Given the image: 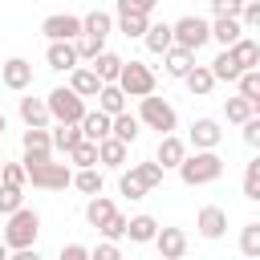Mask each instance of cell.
I'll list each match as a JSON object with an SVG mask.
<instances>
[{
  "label": "cell",
  "mask_w": 260,
  "mask_h": 260,
  "mask_svg": "<svg viewBox=\"0 0 260 260\" xmlns=\"http://www.w3.org/2000/svg\"><path fill=\"white\" fill-rule=\"evenodd\" d=\"M37 236H41V215L32 207H16L12 215H4V232L0 240L16 252V248H37Z\"/></svg>",
  "instance_id": "1"
},
{
  "label": "cell",
  "mask_w": 260,
  "mask_h": 260,
  "mask_svg": "<svg viewBox=\"0 0 260 260\" xmlns=\"http://www.w3.org/2000/svg\"><path fill=\"white\" fill-rule=\"evenodd\" d=\"M219 175H223L219 150H195V154H187V158L179 162V179H183L187 187H207V183H215Z\"/></svg>",
  "instance_id": "2"
},
{
  "label": "cell",
  "mask_w": 260,
  "mask_h": 260,
  "mask_svg": "<svg viewBox=\"0 0 260 260\" xmlns=\"http://www.w3.org/2000/svg\"><path fill=\"white\" fill-rule=\"evenodd\" d=\"M138 122H142V130H158V138H162V134H175L179 114H175V106L167 98L146 93V98H138Z\"/></svg>",
  "instance_id": "3"
},
{
  "label": "cell",
  "mask_w": 260,
  "mask_h": 260,
  "mask_svg": "<svg viewBox=\"0 0 260 260\" xmlns=\"http://www.w3.org/2000/svg\"><path fill=\"white\" fill-rule=\"evenodd\" d=\"M171 32H175V45H183V49L199 53V49L211 41V20H203V16H195V12H187V16L171 20Z\"/></svg>",
  "instance_id": "4"
},
{
  "label": "cell",
  "mask_w": 260,
  "mask_h": 260,
  "mask_svg": "<svg viewBox=\"0 0 260 260\" xmlns=\"http://www.w3.org/2000/svg\"><path fill=\"white\" fill-rule=\"evenodd\" d=\"M118 85H122L126 98H146V93H154L158 77H154V69L146 61H126L122 73H118Z\"/></svg>",
  "instance_id": "5"
},
{
  "label": "cell",
  "mask_w": 260,
  "mask_h": 260,
  "mask_svg": "<svg viewBox=\"0 0 260 260\" xmlns=\"http://www.w3.org/2000/svg\"><path fill=\"white\" fill-rule=\"evenodd\" d=\"M49 114H53V122H81L85 118V98L81 93H73L69 85H57V89H49Z\"/></svg>",
  "instance_id": "6"
},
{
  "label": "cell",
  "mask_w": 260,
  "mask_h": 260,
  "mask_svg": "<svg viewBox=\"0 0 260 260\" xmlns=\"http://www.w3.org/2000/svg\"><path fill=\"white\" fill-rule=\"evenodd\" d=\"M28 171V183L37 187V191H65L69 183H73V171H69V162H37V167H24Z\"/></svg>",
  "instance_id": "7"
},
{
  "label": "cell",
  "mask_w": 260,
  "mask_h": 260,
  "mask_svg": "<svg viewBox=\"0 0 260 260\" xmlns=\"http://www.w3.org/2000/svg\"><path fill=\"white\" fill-rule=\"evenodd\" d=\"M20 150H24V167L49 162V158H53V134H49V126H45V130L24 126V134H20Z\"/></svg>",
  "instance_id": "8"
},
{
  "label": "cell",
  "mask_w": 260,
  "mask_h": 260,
  "mask_svg": "<svg viewBox=\"0 0 260 260\" xmlns=\"http://www.w3.org/2000/svg\"><path fill=\"white\" fill-rule=\"evenodd\" d=\"M0 85L12 89V93H24V89L32 85V61H24V57L0 61Z\"/></svg>",
  "instance_id": "9"
},
{
  "label": "cell",
  "mask_w": 260,
  "mask_h": 260,
  "mask_svg": "<svg viewBox=\"0 0 260 260\" xmlns=\"http://www.w3.org/2000/svg\"><path fill=\"white\" fill-rule=\"evenodd\" d=\"M41 32H45L49 41H77V37H81V16H73V12H53V16L41 20Z\"/></svg>",
  "instance_id": "10"
},
{
  "label": "cell",
  "mask_w": 260,
  "mask_h": 260,
  "mask_svg": "<svg viewBox=\"0 0 260 260\" xmlns=\"http://www.w3.org/2000/svg\"><path fill=\"white\" fill-rule=\"evenodd\" d=\"M195 232H199L203 240H223V236H228V211H223L219 203L199 207V215H195Z\"/></svg>",
  "instance_id": "11"
},
{
  "label": "cell",
  "mask_w": 260,
  "mask_h": 260,
  "mask_svg": "<svg viewBox=\"0 0 260 260\" xmlns=\"http://www.w3.org/2000/svg\"><path fill=\"white\" fill-rule=\"evenodd\" d=\"M219 142H223L219 118H195L191 122V146L195 150H219Z\"/></svg>",
  "instance_id": "12"
},
{
  "label": "cell",
  "mask_w": 260,
  "mask_h": 260,
  "mask_svg": "<svg viewBox=\"0 0 260 260\" xmlns=\"http://www.w3.org/2000/svg\"><path fill=\"white\" fill-rule=\"evenodd\" d=\"M154 248H158V260H183L187 256V232L183 228H158Z\"/></svg>",
  "instance_id": "13"
},
{
  "label": "cell",
  "mask_w": 260,
  "mask_h": 260,
  "mask_svg": "<svg viewBox=\"0 0 260 260\" xmlns=\"http://www.w3.org/2000/svg\"><path fill=\"white\" fill-rule=\"evenodd\" d=\"M183 158H187V142H183L179 134H162V138H158V150H154V162H158L162 171H179Z\"/></svg>",
  "instance_id": "14"
},
{
  "label": "cell",
  "mask_w": 260,
  "mask_h": 260,
  "mask_svg": "<svg viewBox=\"0 0 260 260\" xmlns=\"http://www.w3.org/2000/svg\"><path fill=\"white\" fill-rule=\"evenodd\" d=\"M45 61H49V69H57V73H69V69H77V65H81V57H77L73 41H49Z\"/></svg>",
  "instance_id": "15"
},
{
  "label": "cell",
  "mask_w": 260,
  "mask_h": 260,
  "mask_svg": "<svg viewBox=\"0 0 260 260\" xmlns=\"http://www.w3.org/2000/svg\"><path fill=\"white\" fill-rule=\"evenodd\" d=\"M114 28H118L122 37H142V32L150 28V12H138V8H126V4H118Z\"/></svg>",
  "instance_id": "16"
},
{
  "label": "cell",
  "mask_w": 260,
  "mask_h": 260,
  "mask_svg": "<svg viewBox=\"0 0 260 260\" xmlns=\"http://www.w3.org/2000/svg\"><path fill=\"white\" fill-rule=\"evenodd\" d=\"M162 69H167V77L183 81V77L195 69V53H191V49H183V45H171V49L162 53Z\"/></svg>",
  "instance_id": "17"
},
{
  "label": "cell",
  "mask_w": 260,
  "mask_h": 260,
  "mask_svg": "<svg viewBox=\"0 0 260 260\" xmlns=\"http://www.w3.org/2000/svg\"><path fill=\"white\" fill-rule=\"evenodd\" d=\"M16 114H20V122H24V126H32V130H45V126L53 122V114H49V102H45V98H20Z\"/></svg>",
  "instance_id": "18"
},
{
  "label": "cell",
  "mask_w": 260,
  "mask_h": 260,
  "mask_svg": "<svg viewBox=\"0 0 260 260\" xmlns=\"http://www.w3.org/2000/svg\"><path fill=\"white\" fill-rule=\"evenodd\" d=\"M102 85H106V81L93 73V65H77V69H69V89H73V93H81V98H98Z\"/></svg>",
  "instance_id": "19"
},
{
  "label": "cell",
  "mask_w": 260,
  "mask_h": 260,
  "mask_svg": "<svg viewBox=\"0 0 260 260\" xmlns=\"http://www.w3.org/2000/svg\"><path fill=\"white\" fill-rule=\"evenodd\" d=\"M126 158H130V146H126L122 138H114V134H110V138H102V142H98V162H102V167L122 171V167H126Z\"/></svg>",
  "instance_id": "20"
},
{
  "label": "cell",
  "mask_w": 260,
  "mask_h": 260,
  "mask_svg": "<svg viewBox=\"0 0 260 260\" xmlns=\"http://www.w3.org/2000/svg\"><path fill=\"white\" fill-rule=\"evenodd\" d=\"M77 126H81V134H85L89 142H102V138H110V134H114V118H110V114H102V110H85V118H81Z\"/></svg>",
  "instance_id": "21"
},
{
  "label": "cell",
  "mask_w": 260,
  "mask_h": 260,
  "mask_svg": "<svg viewBox=\"0 0 260 260\" xmlns=\"http://www.w3.org/2000/svg\"><path fill=\"white\" fill-rule=\"evenodd\" d=\"M154 236H158V219L154 215H130V228H126V240L130 244H154Z\"/></svg>",
  "instance_id": "22"
},
{
  "label": "cell",
  "mask_w": 260,
  "mask_h": 260,
  "mask_svg": "<svg viewBox=\"0 0 260 260\" xmlns=\"http://www.w3.org/2000/svg\"><path fill=\"white\" fill-rule=\"evenodd\" d=\"M240 37H244L240 16H215V20H211V41H219L223 49H228V45H236Z\"/></svg>",
  "instance_id": "23"
},
{
  "label": "cell",
  "mask_w": 260,
  "mask_h": 260,
  "mask_svg": "<svg viewBox=\"0 0 260 260\" xmlns=\"http://www.w3.org/2000/svg\"><path fill=\"white\" fill-rule=\"evenodd\" d=\"M142 45H146L154 57H162V53L175 45V32H171V24H167V20H162V24H154V20H150V28L142 32Z\"/></svg>",
  "instance_id": "24"
},
{
  "label": "cell",
  "mask_w": 260,
  "mask_h": 260,
  "mask_svg": "<svg viewBox=\"0 0 260 260\" xmlns=\"http://www.w3.org/2000/svg\"><path fill=\"white\" fill-rule=\"evenodd\" d=\"M228 53H232V61L240 69H260V45L252 37H240L236 45H228Z\"/></svg>",
  "instance_id": "25"
},
{
  "label": "cell",
  "mask_w": 260,
  "mask_h": 260,
  "mask_svg": "<svg viewBox=\"0 0 260 260\" xmlns=\"http://www.w3.org/2000/svg\"><path fill=\"white\" fill-rule=\"evenodd\" d=\"M81 32H85V37L106 41V37L114 32V16H110V12H102V8H93V12H85V16H81Z\"/></svg>",
  "instance_id": "26"
},
{
  "label": "cell",
  "mask_w": 260,
  "mask_h": 260,
  "mask_svg": "<svg viewBox=\"0 0 260 260\" xmlns=\"http://www.w3.org/2000/svg\"><path fill=\"white\" fill-rule=\"evenodd\" d=\"M183 81H187L191 98H207V93H211V89L219 85V81H215V73H211V65H195V69H191V73H187Z\"/></svg>",
  "instance_id": "27"
},
{
  "label": "cell",
  "mask_w": 260,
  "mask_h": 260,
  "mask_svg": "<svg viewBox=\"0 0 260 260\" xmlns=\"http://www.w3.org/2000/svg\"><path fill=\"white\" fill-rule=\"evenodd\" d=\"M49 134H53V150H61V154H69V150H73V146H77V142L85 138L77 122H57V126H53Z\"/></svg>",
  "instance_id": "28"
},
{
  "label": "cell",
  "mask_w": 260,
  "mask_h": 260,
  "mask_svg": "<svg viewBox=\"0 0 260 260\" xmlns=\"http://www.w3.org/2000/svg\"><path fill=\"white\" fill-rule=\"evenodd\" d=\"M89 65H93V73H98V77H102V81L110 85V81H118V73H122V65H126V61H122L118 53H110V49H102V53H98V57H93Z\"/></svg>",
  "instance_id": "29"
},
{
  "label": "cell",
  "mask_w": 260,
  "mask_h": 260,
  "mask_svg": "<svg viewBox=\"0 0 260 260\" xmlns=\"http://www.w3.org/2000/svg\"><path fill=\"white\" fill-rule=\"evenodd\" d=\"M126 102H130V98L122 93V85H118V81L102 85V93H98V110H102V114H110V118H114V114H122V110H126Z\"/></svg>",
  "instance_id": "30"
},
{
  "label": "cell",
  "mask_w": 260,
  "mask_h": 260,
  "mask_svg": "<svg viewBox=\"0 0 260 260\" xmlns=\"http://www.w3.org/2000/svg\"><path fill=\"white\" fill-rule=\"evenodd\" d=\"M114 211H118V207H114L110 195H89V203H85V223H89V228H102Z\"/></svg>",
  "instance_id": "31"
},
{
  "label": "cell",
  "mask_w": 260,
  "mask_h": 260,
  "mask_svg": "<svg viewBox=\"0 0 260 260\" xmlns=\"http://www.w3.org/2000/svg\"><path fill=\"white\" fill-rule=\"evenodd\" d=\"M138 134H142V122H138V114H130V110L114 114V138H122V142L130 146V142H138Z\"/></svg>",
  "instance_id": "32"
},
{
  "label": "cell",
  "mask_w": 260,
  "mask_h": 260,
  "mask_svg": "<svg viewBox=\"0 0 260 260\" xmlns=\"http://www.w3.org/2000/svg\"><path fill=\"white\" fill-rule=\"evenodd\" d=\"M73 187H77L81 195H102L106 175H102L98 167H81V171H73Z\"/></svg>",
  "instance_id": "33"
},
{
  "label": "cell",
  "mask_w": 260,
  "mask_h": 260,
  "mask_svg": "<svg viewBox=\"0 0 260 260\" xmlns=\"http://www.w3.org/2000/svg\"><path fill=\"white\" fill-rule=\"evenodd\" d=\"M130 171H134V179H138V183H142L146 191L162 187V175H167V171H162V167H158L154 158H146V162H130Z\"/></svg>",
  "instance_id": "34"
},
{
  "label": "cell",
  "mask_w": 260,
  "mask_h": 260,
  "mask_svg": "<svg viewBox=\"0 0 260 260\" xmlns=\"http://www.w3.org/2000/svg\"><path fill=\"white\" fill-rule=\"evenodd\" d=\"M223 118H228L232 126H244V122L252 118V102H248L244 93H236V98H228V102H223Z\"/></svg>",
  "instance_id": "35"
},
{
  "label": "cell",
  "mask_w": 260,
  "mask_h": 260,
  "mask_svg": "<svg viewBox=\"0 0 260 260\" xmlns=\"http://www.w3.org/2000/svg\"><path fill=\"white\" fill-rule=\"evenodd\" d=\"M240 252H244L248 260H256V256H260V219H252V223H244V228H240Z\"/></svg>",
  "instance_id": "36"
},
{
  "label": "cell",
  "mask_w": 260,
  "mask_h": 260,
  "mask_svg": "<svg viewBox=\"0 0 260 260\" xmlns=\"http://www.w3.org/2000/svg\"><path fill=\"white\" fill-rule=\"evenodd\" d=\"M69 162L81 171V167H98V142H89V138H81L73 150H69Z\"/></svg>",
  "instance_id": "37"
},
{
  "label": "cell",
  "mask_w": 260,
  "mask_h": 260,
  "mask_svg": "<svg viewBox=\"0 0 260 260\" xmlns=\"http://www.w3.org/2000/svg\"><path fill=\"white\" fill-rule=\"evenodd\" d=\"M240 187H244V199L260 203V154H256V158L244 167V183H240Z\"/></svg>",
  "instance_id": "38"
},
{
  "label": "cell",
  "mask_w": 260,
  "mask_h": 260,
  "mask_svg": "<svg viewBox=\"0 0 260 260\" xmlns=\"http://www.w3.org/2000/svg\"><path fill=\"white\" fill-rule=\"evenodd\" d=\"M211 73H215V81H236V77H240L244 69H240V65L232 61V53L223 49V53H219V57L211 61Z\"/></svg>",
  "instance_id": "39"
},
{
  "label": "cell",
  "mask_w": 260,
  "mask_h": 260,
  "mask_svg": "<svg viewBox=\"0 0 260 260\" xmlns=\"http://www.w3.org/2000/svg\"><path fill=\"white\" fill-rule=\"evenodd\" d=\"M126 228H130V215L114 211V215H110V219H106L98 232H102V240H114V244H118V240H126Z\"/></svg>",
  "instance_id": "40"
},
{
  "label": "cell",
  "mask_w": 260,
  "mask_h": 260,
  "mask_svg": "<svg viewBox=\"0 0 260 260\" xmlns=\"http://www.w3.org/2000/svg\"><path fill=\"white\" fill-rule=\"evenodd\" d=\"M236 93H244L248 102H256V98H260V69H244V73L236 77Z\"/></svg>",
  "instance_id": "41"
},
{
  "label": "cell",
  "mask_w": 260,
  "mask_h": 260,
  "mask_svg": "<svg viewBox=\"0 0 260 260\" xmlns=\"http://www.w3.org/2000/svg\"><path fill=\"white\" fill-rule=\"evenodd\" d=\"M16 207H24V187H8V183H0V215H12Z\"/></svg>",
  "instance_id": "42"
},
{
  "label": "cell",
  "mask_w": 260,
  "mask_h": 260,
  "mask_svg": "<svg viewBox=\"0 0 260 260\" xmlns=\"http://www.w3.org/2000/svg\"><path fill=\"white\" fill-rule=\"evenodd\" d=\"M73 49H77V57H81V65H85V61H93V57L106 49V41H98V37H85V32H81V37L73 41Z\"/></svg>",
  "instance_id": "43"
},
{
  "label": "cell",
  "mask_w": 260,
  "mask_h": 260,
  "mask_svg": "<svg viewBox=\"0 0 260 260\" xmlns=\"http://www.w3.org/2000/svg\"><path fill=\"white\" fill-rule=\"evenodd\" d=\"M118 191H122L126 199H146V195H150V191L134 179V171H122V175H118Z\"/></svg>",
  "instance_id": "44"
},
{
  "label": "cell",
  "mask_w": 260,
  "mask_h": 260,
  "mask_svg": "<svg viewBox=\"0 0 260 260\" xmlns=\"http://www.w3.org/2000/svg\"><path fill=\"white\" fill-rule=\"evenodd\" d=\"M0 183H8V187H24V183H28V171H24V162H4V171H0Z\"/></svg>",
  "instance_id": "45"
},
{
  "label": "cell",
  "mask_w": 260,
  "mask_h": 260,
  "mask_svg": "<svg viewBox=\"0 0 260 260\" xmlns=\"http://www.w3.org/2000/svg\"><path fill=\"white\" fill-rule=\"evenodd\" d=\"M240 24H244V32H260V0H244Z\"/></svg>",
  "instance_id": "46"
},
{
  "label": "cell",
  "mask_w": 260,
  "mask_h": 260,
  "mask_svg": "<svg viewBox=\"0 0 260 260\" xmlns=\"http://www.w3.org/2000/svg\"><path fill=\"white\" fill-rule=\"evenodd\" d=\"M89 260H122V248L114 240H102L98 248H89Z\"/></svg>",
  "instance_id": "47"
},
{
  "label": "cell",
  "mask_w": 260,
  "mask_h": 260,
  "mask_svg": "<svg viewBox=\"0 0 260 260\" xmlns=\"http://www.w3.org/2000/svg\"><path fill=\"white\" fill-rule=\"evenodd\" d=\"M244 0H211V16H240Z\"/></svg>",
  "instance_id": "48"
},
{
  "label": "cell",
  "mask_w": 260,
  "mask_h": 260,
  "mask_svg": "<svg viewBox=\"0 0 260 260\" xmlns=\"http://www.w3.org/2000/svg\"><path fill=\"white\" fill-rule=\"evenodd\" d=\"M240 130H244V142H248L252 150H260V118L252 114V118H248V122H244Z\"/></svg>",
  "instance_id": "49"
},
{
  "label": "cell",
  "mask_w": 260,
  "mask_h": 260,
  "mask_svg": "<svg viewBox=\"0 0 260 260\" xmlns=\"http://www.w3.org/2000/svg\"><path fill=\"white\" fill-rule=\"evenodd\" d=\"M57 260H89V248H85V244H65Z\"/></svg>",
  "instance_id": "50"
},
{
  "label": "cell",
  "mask_w": 260,
  "mask_h": 260,
  "mask_svg": "<svg viewBox=\"0 0 260 260\" xmlns=\"http://www.w3.org/2000/svg\"><path fill=\"white\" fill-rule=\"evenodd\" d=\"M118 4H126V8H138V12H154V8H158V0H118Z\"/></svg>",
  "instance_id": "51"
},
{
  "label": "cell",
  "mask_w": 260,
  "mask_h": 260,
  "mask_svg": "<svg viewBox=\"0 0 260 260\" xmlns=\"http://www.w3.org/2000/svg\"><path fill=\"white\" fill-rule=\"evenodd\" d=\"M8 260H41V252L37 248H16V252H8Z\"/></svg>",
  "instance_id": "52"
},
{
  "label": "cell",
  "mask_w": 260,
  "mask_h": 260,
  "mask_svg": "<svg viewBox=\"0 0 260 260\" xmlns=\"http://www.w3.org/2000/svg\"><path fill=\"white\" fill-rule=\"evenodd\" d=\"M4 130H8V118H4V110H0V138H4Z\"/></svg>",
  "instance_id": "53"
},
{
  "label": "cell",
  "mask_w": 260,
  "mask_h": 260,
  "mask_svg": "<svg viewBox=\"0 0 260 260\" xmlns=\"http://www.w3.org/2000/svg\"><path fill=\"white\" fill-rule=\"evenodd\" d=\"M8 252H12V248H8L4 240H0V260H8Z\"/></svg>",
  "instance_id": "54"
},
{
  "label": "cell",
  "mask_w": 260,
  "mask_h": 260,
  "mask_svg": "<svg viewBox=\"0 0 260 260\" xmlns=\"http://www.w3.org/2000/svg\"><path fill=\"white\" fill-rule=\"evenodd\" d=\"M252 114H256V118H260V98H256V102H252Z\"/></svg>",
  "instance_id": "55"
},
{
  "label": "cell",
  "mask_w": 260,
  "mask_h": 260,
  "mask_svg": "<svg viewBox=\"0 0 260 260\" xmlns=\"http://www.w3.org/2000/svg\"><path fill=\"white\" fill-rule=\"evenodd\" d=\"M0 171H4V158H0Z\"/></svg>",
  "instance_id": "56"
},
{
  "label": "cell",
  "mask_w": 260,
  "mask_h": 260,
  "mask_svg": "<svg viewBox=\"0 0 260 260\" xmlns=\"http://www.w3.org/2000/svg\"><path fill=\"white\" fill-rule=\"evenodd\" d=\"M256 260H260V256H256Z\"/></svg>",
  "instance_id": "57"
}]
</instances>
